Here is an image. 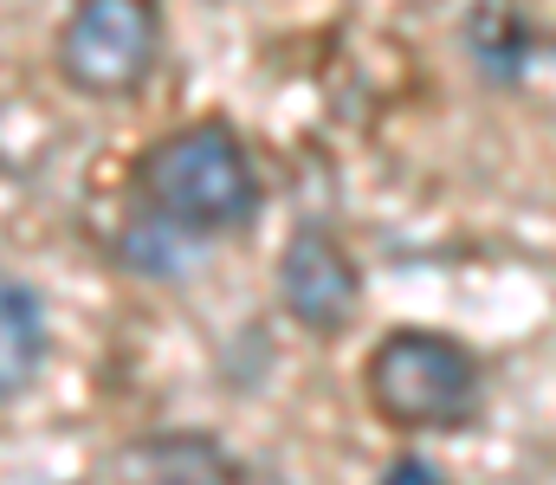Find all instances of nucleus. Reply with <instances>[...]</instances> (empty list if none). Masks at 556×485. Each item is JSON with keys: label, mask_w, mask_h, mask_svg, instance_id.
<instances>
[{"label": "nucleus", "mask_w": 556, "mask_h": 485, "mask_svg": "<svg viewBox=\"0 0 556 485\" xmlns=\"http://www.w3.org/2000/svg\"><path fill=\"white\" fill-rule=\"evenodd\" d=\"M382 485H440V473L427 467V460H402V467H389Z\"/></svg>", "instance_id": "6e6552de"}, {"label": "nucleus", "mask_w": 556, "mask_h": 485, "mask_svg": "<svg viewBox=\"0 0 556 485\" xmlns=\"http://www.w3.org/2000/svg\"><path fill=\"white\" fill-rule=\"evenodd\" d=\"M142 194L155 220H168L181 240H214L253 220L260 207V175L247 143L227 124H194L162 137L142 162Z\"/></svg>", "instance_id": "f257e3e1"}, {"label": "nucleus", "mask_w": 556, "mask_h": 485, "mask_svg": "<svg viewBox=\"0 0 556 485\" xmlns=\"http://www.w3.org/2000/svg\"><path fill=\"white\" fill-rule=\"evenodd\" d=\"M130 485H233V460L207 434H149L124 454Z\"/></svg>", "instance_id": "39448f33"}, {"label": "nucleus", "mask_w": 556, "mask_h": 485, "mask_svg": "<svg viewBox=\"0 0 556 485\" xmlns=\"http://www.w3.org/2000/svg\"><path fill=\"white\" fill-rule=\"evenodd\" d=\"M278 298H285V311L304 330L330 336V330H343V323L356 318V298H363L356 259L324 227H298L291 246H285V259H278Z\"/></svg>", "instance_id": "20e7f679"}, {"label": "nucleus", "mask_w": 556, "mask_h": 485, "mask_svg": "<svg viewBox=\"0 0 556 485\" xmlns=\"http://www.w3.org/2000/svg\"><path fill=\"white\" fill-rule=\"evenodd\" d=\"M46 362V311L20 279H0V401L33 388Z\"/></svg>", "instance_id": "423d86ee"}, {"label": "nucleus", "mask_w": 556, "mask_h": 485, "mask_svg": "<svg viewBox=\"0 0 556 485\" xmlns=\"http://www.w3.org/2000/svg\"><path fill=\"white\" fill-rule=\"evenodd\" d=\"M369 408L395 427H459L479 408V362L433 330H395L369 349Z\"/></svg>", "instance_id": "f03ea898"}, {"label": "nucleus", "mask_w": 556, "mask_h": 485, "mask_svg": "<svg viewBox=\"0 0 556 485\" xmlns=\"http://www.w3.org/2000/svg\"><path fill=\"white\" fill-rule=\"evenodd\" d=\"M162 46L155 0H78L59 33V72L85 98H124L137 91Z\"/></svg>", "instance_id": "7ed1b4c3"}, {"label": "nucleus", "mask_w": 556, "mask_h": 485, "mask_svg": "<svg viewBox=\"0 0 556 485\" xmlns=\"http://www.w3.org/2000/svg\"><path fill=\"white\" fill-rule=\"evenodd\" d=\"M525 46H531V33H525L511 13H498V7H492V13H479V20H472V52H479L498 78H518Z\"/></svg>", "instance_id": "0eeeda50"}]
</instances>
